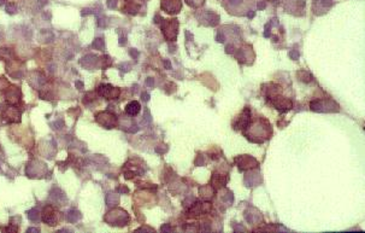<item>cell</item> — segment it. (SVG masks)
I'll return each instance as SVG.
<instances>
[{
    "label": "cell",
    "mask_w": 365,
    "mask_h": 233,
    "mask_svg": "<svg viewBox=\"0 0 365 233\" xmlns=\"http://www.w3.org/2000/svg\"><path fill=\"white\" fill-rule=\"evenodd\" d=\"M28 232H39V230L38 228H29Z\"/></svg>",
    "instance_id": "cell-11"
},
{
    "label": "cell",
    "mask_w": 365,
    "mask_h": 233,
    "mask_svg": "<svg viewBox=\"0 0 365 233\" xmlns=\"http://www.w3.org/2000/svg\"><path fill=\"white\" fill-rule=\"evenodd\" d=\"M142 97H144L142 98L144 100H148V94H142Z\"/></svg>",
    "instance_id": "cell-12"
},
{
    "label": "cell",
    "mask_w": 365,
    "mask_h": 233,
    "mask_svg": "<svg viewBox=\"0 0 365 233\" xmlns=\"http://www.w3.org/2000/svg\"><path fill=\"white\" fill-rule=\"evenodd\" d=\"M6 11H7L9 13H15V12L17 11V6H16V4H15V2H9V4L6 5Z\"/></svg>",
    "instance_id": "cell-7"
},
{
    "label": "cell",
    "mask_w": 365,
    "mask_h": 233,
    "mask_svg": "<svg viewBox=\"0 0 365 233\" xmlns=\"http://www.w3.org/2000/svg\"><path fill=\"white\" fill-rule=\"evenodd\" d=\"M125 111L129 115H136V114H139V111H140V103L139 102H130V103L127 105Z\"/></svg>",
    "instance_id": "cell-4"
},
{
    "label": "cell",
    "mask_w": 365,
    "mask_h": 233,
    "mask_svg": "<svg viewBox=\"0 0 365 233\" xmlns=\"http://www.w3.org/2000/svg\"><path fill=\"white\" fill-rule=\"evenodd\" d=\"M55 211H54V208L53 207H46L42 211V221L47 225H51V226H54L55 222H57V216H55Z\"/></svg>",
    "instance_id": "cell-1"
},
{
    "label": "cell",
    "mask_w": 365,
    "mask_h": 233,
    "mask_svg": "<svg viewBox=\"0 0 365 233\" xmlns=\"http://www.w3.org/2000/svg\"><path fill=\"white\" fill-rule=\"evenodd\" d=\"M99 93L104 97H109V98H116L118 96V89L113 88L112 86L110 85H101L99 87Z\"/></svg>",
    "instance_id": "cell-3"
},
{
    "label": "cell",
    "mask_w": 365,
    "mask_h": 233,
    "mask_svg": "<svg viewBox=\"0 0 365 233\" xmlns=\"http://www.w3.org/2000/svg\"><path fill=\"white\" fill-rule=\"evenodd\" d=\"M93 47H95L98 50H102L104 49V40L102 39H97L93 42Z\"/></svg>",
    "instance_id": "cell-8"
},
{
    "label": "cell",
    "mask_w": 365,
    "mask_h": 233,
    "mask_svg": "<svg viewBox=\"0 0 365 233\" xmlns=\"http://www.w3.org/2000/svg\"><path fill=\"white\" fill-rule=\"evenodd\" d=\"M4 93H5L6 99L12 104L17 103L21 98V93H20V89L17 87H9Z\"/></svg>",
    "instance_id": "cell-2"
},
{
    "label": "cell",
    "mask_w": 365,
    "mask_h": 233,
    "mask_svg": "<svg viewBox=\"0 0 365 233\" xmlns=\"http://www.w3.org/2000/svg\"><path fill=\"white\" fill-rule=\"evenodd\" d=\"M78 217H80V213L77 211V210H70L69 211V214H68V220H69V222H76L77 220H78Z\"/></svg>",
    "instance_id": "cell-5"
},
{
    "label": "cell",
    "mask_w": 365,
    "mask_h": 233,
    "mask_svg": "<svg viewBox=\"0 0 365 233\" xmlns=\"http://www.w3.org/2000/svg\"><path fill=\"white\" fill-rule=\"evenodd\" d=\"M76 86H77V87H80V89H82V87H83V83H82L81 81H77V82H76Z\"/></svg>",
    "instance_id": "cell-10"
},
{
    "label": "cell",
    "mask_w": 365,
    "mask_h": 233,
    "mask_svg": "<svg viewBox=\"0 0 365 233\" xmlns=\"http://www.w3.org/2000/svg\"><path fill=\"white\" fill-rule=\"evenodd\" d=\"M117 5V1L116 0H107V6L111 7V9H115Z\"/></svg>",
    "instance_id": "cell-9"
},
{
    "label": "cell",
    "mask_w": 365,
    "mask_h": 233,
    "mask_svg": "<svg viewBox=\"0 0 365 233\" xmlns=\"http://www.w3.org/2000/svg\"><path fill=\"white\" fill-rule=\"evenodd\" d=\"M29 219L31 220V221H38L39 219H40V214H39V211H38V209H31L30 211H29Z\"/></svg>",
    "instance_id": "cell-6"
}]
</instances>
